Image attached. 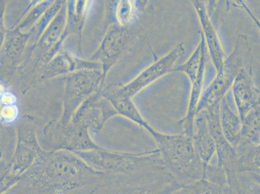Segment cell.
<instances>
[{
    "label": "cell",
    "mask_w": 260,
    "mask_h": 194,
    "mask_svg": "<svg viewBox=\"0 0 260 194\" xmlns=\"http://www.w3.org/2000/svg\"><path fill=\"white\" fill-rule=\"evenodd\" d=\"M123 7L119 8L120 11V20L121 22H127V21L130 20L133 15V8H132V4L129 2L127 3L123 4Z\"/></svg>",
    "instance_id": "cell-15"
},
{
    "label": "cell",
    "mask_w": 260,
    "mask_h": 194,
    "mask_svg": "<svg viewBox=\"0 0 260 194\" xmlns=\"http://www.w3.org/2000/svg\"><path fill=\"white\" fill-rule=\"evenodd\" d=\"M146 130L154 139L168 171L183 185L205 178L208 165L196 152L192 137L163 134L150 125Z\"/></svg>",
    "instance_id": "cell-2"
},
{
    "label": "cell",
    "mask_w": 260,
    "mask_h": 194,
    "mask_svg": "<svg viewBox=\"0 0 260 194\" xmlns=\"http://www.w3.org/2000/svg\"><path fill=\"white\" fill-rule=\"evenodd\" d=\"M232 89L236 107L242 121L246 115L260 103V90L253 79L252 64L240 70Z\"/></svg>",
    "instance_id": "cell-7"
},
{
    "label": "cell",
    "mask_w": 260,
    "mask_h": 194,
    "mask_svg": "<svg viewBox=\"0 0 260 194\" xmlns=\"http://www.w3.org/2000/svg\"><path fill=\"white\" fill-rule=\"evenodd\" d=\"M192 141L195 150L205 165L210 162L216 153V145L210 133L206 117L202 112L196 114Z\"/></svg>",
    "instance_id": "cell-11"
},
{
    "label": "cell",
    "mask_w": 260,
    "mask_h": 194,
    "mask_svg": "<svg viewBox=\"0 0 260 194\" xmlns=\"http://www.w3.org/2000/svg\"><path fill=\"white\" fill-rule=\"evenodd\" d=\"M241 141H245L253 144L259 143L260 103L253 108L242 120Z\"/></svg>",
    "instance_id": "cell-12"
},
{
    "label": "cell",
    "mask_w": 260,
    "mask_h": 194,
    "mask_svg": "<svg viewBox=\"0 0 260 194\" xmlns=\"http://www.w3.org/2000/svg\"><path fill=\"white\" fill-rule=\"evenodd\" d=\"M231 94L224 97L220 103L219 113L222 131L229 143L235 148L242 140V121L234 108Z\"/></svg>",
    "instance_id": "cell-10"
},
{
    "label": "cell",
    "mask_w": 260,
    "mask_h": 194,
    "mask_svg": "<svg viewBox=\"0 0 260 194\" xmlns=\"http://www.w3.org/2000/svg\"><path fill=\"white\" fill-rule=\"evenodd\" d=\"M251 60L249 40L245 35H241L236 40L233 52L226 56L221 73L216 75L201 96L196 114L220 105L221 101L233 87L236 76L242 68L251 64Z\"/></svg>",
    "instance_id": "cell-4"
},
{
    "label": "cell",
    "mask_w": 260,
    "mask_h": 194,
    "mask_svg": "<svg viewBox=\"0 0 260 194\" xmlns=\"http://www.w3.org/2000/svg\"><path fill=\"white\" fill-rule=\"evenodd\" d=\"M1 115L5 122H13L17 117L18 108L15 106H6L2 110Z\"/></svg>",
    "instance_id": "cell-14"
},
{
    "label": "cell",
    "mask_w": 260,
    "mask_h": 194,
    "mask_svg": "<svg viewBox=\"0 0 260 194\" xmlns=\"http://www.w3.org/2000/svg\"><path fill=\"white\" fill-rule=\"evenodd\" d=\"M75 154L92 169L107 174L135 176L167 170L157 148L140 153L112 152L98 149L78 151Z\"/></svg>",
    "instance_id": "cell-3"
},
{
    "label": "cell",
    "mask_w": 260,
    "mask_h": 194,
    "mask_svg": "<svg viewBox=\"0 0 260 194\" xmlns=\"http://www.w3.org/2000/svg\"><path fill=\"white\" fill-rule=\"evenodd\" d=\"M172 194H217L213 185L207 179L181 186Z\"/></svg>",
    "instance_id": "cell-13"
},
{
    "label": "cell",
    "mask_w": 260,
    "mask_h": 194,
    "mask_svg": "<svg viewBox=\"0 0 260 194\" xmlns=\"http://www.w3.org/2000/svg\"><path fill=\"white\" fill-rule=\"evenodd\" d=\"M108 177L70 151H42L6 194H77L89 189L96 192Z\"/></svg>",
    "instance_id": "cell-1"
},
{
    "label": "cell",
    "mask_w": 260,
    "mask_h": 194,
    "mask_svg": "<svg viewBox=\"0 0 260 194\" xmlns=\"http://www.w3.org/2000/svg\"><path fill=\"white\" fill-rule=\"evenodd\" d=\"M192 4L202 26L203 35L206 43L208 53L213 62L217 74L221 73L223 70L224 60L226 55L222 47L220 40L215 28L206 4L203 1H193Z\"/></svg>",
    "instance_id": "cell-9"
},
{
    "label": "cell",
    "mask_w": 260,
    "mask_h": 194,
    "mask_svg": "<svg viewBox=\"0 0 260 194\" xmlns=\"http://www.w3.org/2000/svg\"><path fill=\"white\" fill-rule=\"evenodd\" d=\"M234 3H232V6L234 7H236V8H240L244 9V10L249 14L250 17H251L253 19V20H254V22L255 23H256L257 27H258V29L260 30V21L257 20V18L255 17L254 15H253L251 11H250V9L248 8V6L244 2L242 1H237V2H233Z\"/></svg>",
    "instance_id": "cell-16"
},
{
    "label": "cell",
    "mask_w": 260,
    "mask_h": 194,
    "mask_svg": "<svg viewBox=\"0 0 260 194\" xmlns=\"http://www.w3.org/2000/svg\"><path fill=\"white\" fill-rule=\"evenodd\" d=\"M186 51V45L181 42L171 51L163 56L141 73V75L127 87V94L138 93L144 87L152 84L160 78L170 72H174L176 61L183 55Z\"/></svg>",
    "instance_id": "cell-8"
},
{
    "label": "cell",
    "mask_w": 260,
    "mask_h": 194,
    "mask_svg": "<svg viewBox=\"0 0 260 194\" xmlns=\"http://www.w3.org/2000/svg\"><path fill=\"white\" fill-rule=\"evenodd\" d=\"M183 186L167 170L135 176L115 175V187L111 194H172Z\"/></svg>",
    "instance_id": "cell-5"
},
{
    "label": "cell",
    "mask_w": 260,
    "mask_h": 194,
    "mask_svg": "<svg viewBox=\"0 0 260 194\" xmlns=\"http://www.w3.org/2000/svg\"><path fill=\"white\" fill-rule=\"evenodd\" d=\"M15 101V96L10 93H5L2 96V102L4 105H12Z\"/></svg>",
    "instance_id": "cell-17"
},
{
    "label": "cell",
    "mask_w": 260,
    "mask_h": 194,
    "mask_svg": "<svg viewBox=\"0 0 260 194\" xmlns=\"http://www.w3.org/2000/svg\"><path fill=\"white\" fill-rule=\"evenodd\" d=\"M219 108L203 110L206 117L210 133L216 145L217 165L223 170L229 188L234 194H240L241 185L238 169V154L236 149L226 140L222 131Z\"/></svg>",
    "instance_id": "cell-6"
}]
</instances>
